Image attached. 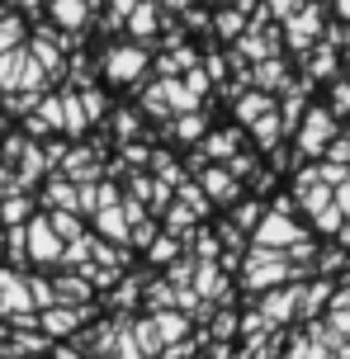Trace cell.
Here are the masks:
<instances>
[{"mask_svg":"<svg viewBox=\"0 0 350 359\" xmlns=\"http://www.w3.org/2000/svg\"><path fill=\"white\" fill-rule=\"evenodd\" d=\"M303 269L289 265V255L284 251H265V246H256V251L246 255V269H241V284L246 288H279L289 284V279H298Z\"/></svg>","mask_w":350,"mask_h":359,"instance_id":"cell-1","label":"cell"},{"mask_svg":"<svg viewBox=\"0 0 350 359\" xmlns=\"http://www.w3.org/2000/svg\"><path fill=\"white\" fill-rule=\"evenodd\" d=\"M294 241H303V227H298L294 217L265 213V217L256 222V246H265V251H289Z\"/></svg>","mask_w":350,"mask_h":359,"instance_id":"cell-2","label":"cell"},{"mask_svg":"<svg viewBox=\"0 0 350 359\" xmlns=\"http://www.w3.org/2000/svg\"><path fill=\"white\" fill-rule=\"evenodd\" d=\"M332 142H336V114H327V109H313V114L303 118V128H298V151L317 156V151H327Z\"/></svg>","mask_w":350,"mask_h":359,"instance_id":"cell-3","label":"cell"},{"mask_svg":"<svg viewBox=\"0 0 350 359\" xmlns=\"http://www.w3.org/2000/svg\"><path fill=\"white\" fill-rule=\"evenodd\" d=\"M317 34H322V5H303V10L289 19V43H294L298 53H308Z\"/></svg>","mask_w":350,"mask_h":359,"instance_id":"cell-4","label":"cell"},{"mask_svg":"<svg viewBox=\"0 0 350 359\" xmlns=\"http://www.w3.org/2000/svg\"><path fill=\"white\" fill-rule=\"evenodd\" d=\"M298 293L303 288H275V293H265V303H260V322H289L298 312Z\"/></svg>","mask_w":350,"mask_h":359,"instance_id":"cell-5","label":"cell"},{"mask_svg":"<svg viewBox=\"0 0 350 359\" xmlns=\"http://www.w3.org/2000/svg\"><path fill=\"white\" fill-rule=\"evenodd\" d=\"M142 62H147V57L137 53V48H114L109 53V76L114 81H133V76L142 72Z\"/></svg>","mask_w":350,"mask_h":359,"instance_id":"cell-6","label":"cell"},{"mask_svg":"<svg viewBox=\"0 0 350 359\" xmlns=\"http://www.w3.org/2000/svg\"><path fill=\"white\" fill-rule=\"evenodd\" d=\"M29 246H34V255L38 260H57V232L53 227H48V222H34V227H29Z\"/></svg>","mask_w":350,"mask_h":359,"instance_id":"cell-7","label":"cell"},{"mask_svg":"<svg viewBox=\"0 0 350 359\" xmlns=\"http://www.w3.org/2000/svg\"><path fill=\"white\" fill-rule=\"evenodd\" d=\"M298 203L317 217V213H327V208H332V189H327V184H303V189H298Z\"/></svg>","mask_w":350,"mask_h":359,"instance_id":"cell-8","label":"cell"},{"mask_svg":"<svg viewBox=\"0 0 350 359\" xmlns=\"http://www.w3.org/2000/svg\"><path fill=\"white\" fill-rule=\"evenodd\" d=\"M322 303H332V284H327V279L298 293V312H303V317H313V312H322Z\"/></svg>","mask_w":350,"mask_h":359,"instance_id":"cell-9","label":"cell"},{"mask_svg":"<svg viewBox=\"0 0 350 359\" xmlns=\"http://www.w3.org/2000/svg\"><path fill=\"white\" fill-rule=\"evenodd\" d=\"M203 189L213 198H222V203H232V198H237V180L227 175V170H208V175H203Z\"/></svg>","mask_w":350,"mask_h":359,"instance_id":"cell-10","label":"cell"},{"mask_svg":"<svg viewBox=\"0 0 350 359\" xmlns=\"http://www.w3.org/2000/svg\"><path fill=\"white\" fill-rule=\"evenodd\" d=\"M256 86H265V90L289 86V81H284V62H275V57H270V62H260V67H256Z\"/></svg>","mask_w":350,"mask_h":359,"instance_id":"cell-11","label":"cell"},{"mask_svg":"<svg viewBox=\"0 0 350 359\" xmlns=\"http://www.w3.org/2000/svg\"><path fill=\"white\" fill-rule=\"evenodd\" d=\"M279 133H284V123H279V114H275V109L256 118V137H260L265 147H275V137H279Z\"/></svg>","mask_w":350,"mask_h":359,"instance_id":"cell-12","label":"cell"},{"mask_svg":"<svg viewBox=\"0 0 350 359\" xmlns=\"http://www.w3.org/2000/svg\"><path fill=\"white\" fill-rule=\"evenodd\" d=\"M332 72H336V53L322 43V48L313 53V62H308V76H332Z\"/></svg>","mask_w":350,"mask_h":359,"instance_id":"cell-13","label":"cell"},{"mask_svg":"<svg viewBox=\"0 0 350 359\" xmlns=\"http://www.w3.org/2000/svg\"><path fill=\"white\" fill-rule=\"evenodd\" d=\"M152 331H156V341H175V336H180V317L156 312V317H152Z\"/></svg>","mask_w":350,"mask_h":359,"instance_id":"cell-14","label":"cell"},{"mask_svg":"<svg viewBox=\"0 0 350 359\" xmlns=\"http://www.w3.org/2000/svg\"><path fill=\"white\" fill-rule=\"evenodd\" d=\"M53 15L62 19V24H81V19H86V0H57Z\"/></svg>","mask_w":350,"mask_h":359,"instance_id":"cell-15","label":"cell"},{"mask_svg":"<svg viewBox=\"0 0 350 359\" xmlns=\"http://www.w3.org/2000/svg\"><path fill=\"white\" fill-rule=\"evenodd\" d=\"M270 109H275V104H270L265 95H251V100H241V104H237V114L246 118V123H256L260 114H270Z\"/></svg>","mask_w":350,"mask_h":359,"instance_id":"cell-16","label":"cell"},{"mask_svg":"<svg viewBox=\"0 0 350 359\" xmlns=\"http://www.w3.org/2000/svg\"><path fill=\"white\" fill-rule=\"evenodd\" d=\"M19 34H24V24H19V19H5V24H0V57L19 48Z\"/></svg>","mask_w":350,"mask_h":359,"instance_id":"cell-17","label":"cell"},{"mask_svg":"<svg viewBox=\"0 0 350 359\" xmlns=\"http://www.w3.org/2000/svg\"><path fill=\"white\" fill-rule=\"evenodd\" d=\"M72 322H76V312H67V307H48V312H43V326H48V331H67Z\"/></svg>","mask_w":350,"mask_h":359,"instance_id":"cell-18","label":"cell"},{"mask_svg":"<svg viewBox=\"0 0 350 359\" xmlns=\"http://www.w3.org/2000/svg\"><path fill=\"white\" fill-rule=\"evenodd\" d=\"M100 227H105V236H119V241L128 236V227H123V213H114V208H105V213H100Z\"/></svg>","mask_w":350,"mask_h":359,"instance_id":"cell-19","label":"cell"},{"mask_svg":"<svg viewBox=\"0 0 350 359\" xmlns=\"http://www.w3.org/2000/svg\"><path fill=\"white\" fill-rule=\"evenodd\" d=\"M133 29H137V34H152V29H156V15H152L147 0H137V10H133Z\"/></svg>","mask_w":350,"mask_h":359,"instance_id":"cell-20","label":"cell"},{"mask_svg":"<svg viewBox=\"0 0 350 359\" xmlns=\"http://www.w3.org/2000/svg\"><path fill=\"white\" fill-rule=\"evenodd\" d=\"M0 298H10V303H15V307H29V303H24V288H19L15 279L5 274V269H0Z\"/></svg>","mask_w":350,"mask_h":359,"instance_id":"cell-21","label":"cell"},{"mask_svg":"<svg viewBox=\"0 0 350 359\" xmlns=\"http://www.w3.org/2000/svg\"><path fill=\"white\" fill-rule=\"evenodd\" d=\"M317 227H322V232H336V236H341V227H346V217H341V208L332 203L327 213H317Z\"/></svg>","mask_w":350,"mask_h":359,"instance_id":"cell-22","label":"cell"},{"mask_svg":"<svg viewBox=\"0 0 350 359\" xmlns=\"http://www.w3.org/2000/svg\"><path fill=\"white\" fill-rule=\"evenodd\" d=\"M327 161L332 165H350V137H336V142L327 147Z\"/></svg>","mask_w":350,"mask_h":359,"instance_id":"cell-23","label":"cell"},{"mask_svg":"<svg viewBox=\"0 0 350 359\" xmlns=\"http://www.w3.org/2000/svg\"><path fill=\"white\" fill-rule=\"evenodd\" d=\"M34 57H38V62H48V67H57V48H53V38H43V34H38Z\"/></svg>","mask_w":350,"mask_h":359,"instance_id":"cell-24","label":"cell"},{"mask_svg":"<svg viewBox=\"0 0 350 359\" xmlns=\"http://www.w3.org/2000/svg\"><path fill=\"white\" fill-rule=\"evenodd\" d=\"M53 227H57V236H67V241H76V236H81L76 217H67V213H57V217H53Z\"/></svg>","mask_w":350,"mask_h":359,"instance_id":"cell-25","label":"cell"},{"mask_svg":"<svg viewBox=\"0 0 350 359\" xmlns=\"http://www.w3.org/2000/svg\"><path fill=\"white\" fill-rule=\"evenodd\" d=\"M208 151H213V156H227V151H237V137H232V133H218V137L208 142Z\"/></svg>","mask_w":350,"mask_h":359,"instance_id":"cell-26","label":"cell"},{"mask_svg":"<svg viewBox=\"0 0 350 359\" xmlns=\"http://www.w3.org/2000/svg\"><path fill=\"white\" fill-rule=\"evenodd\" d=\"M218 29L237 38V34H241V10H227V15H218Z\"/></svg>","mask_w":350,"mask_h":359,"instance_id":"cell-27","label":"cell"},{"mask_svg":"<svg viewBox=\"0 0 350 359\" xmlns=\"http://www.w3.org/2000/svg\"><path fill=\"white\" fill-rule=\"evenodd\" d=\"M147 255H152V260H170V255H175V241H152Z\"/></svg>","mask_w":350,"mask_h":359,"instance_id":"cell-28","label":"cell"},{"mask_svg":"<svg viewBox=\"0 0 350 359\" xmlns=\"http://www.w3.org/2000/svg\"><path fill=\"white\" fill-rule=\"evenodd\" d=\"M237 222H241V227H256V222H260V208H256V203H246V208L237 213Z\"/></svg>","mask_w":350,"mask_h":359,"instance_id":"cell-29","label":"cell"},{"mask_svg":"<svg viewBox=\"0 0 350 359\" xmlns=\"http://www.w3.org/2000/svg\"><path fill=\"white\" fill-rule=\"evenodd\" d=\"M332 100H336V109H341V114H350V86H346V81L336 86V95H332Z\"/></svg>","mask_w":350,"mask_h":359,"instance_id":"cell-30","label":"cell"},{"mask_svg":"<svg viewBox=\"0 0 350 359\" xmlns=\"http://www.w3.org/2000/svg\"><path fill=\"white\" fill-rule=\"evenodd\" d=\"M203 133V118H184L180 123V137H199Z\"/></svg>","mask_w":350,"mask_h":359,"instance_id":"cell-31","label":"cell"},{"mask_svg":"<svg viewBox=\"0 0 350 359\" xmlns=\"http://www.w3.org/2000/svg\"><path fill=\"white\" fill-rule=\"evenodd\" d=\"M62 293H67V298H86V284H76V279H67V284H62Z\"/></svg>","mask_w":350,"mask_h":359,"instance_id":"cell-32","label":"cell"},{"mask_svg":"<svg viewBox=\"0 0 350 359\" xmlns=\"http://www.w3.org/2000/svg\"><path fill=\"white\" fill-rule=\"evenodd\" d=\"M336 15H341V19H350V0H336Z\"/></svg>","mask_w":350,"mask_h":359,"instance_id":"cell-33","label":"cell"}]
</instances>
